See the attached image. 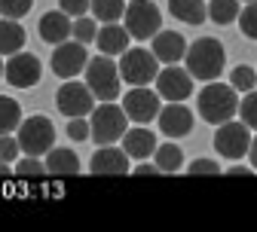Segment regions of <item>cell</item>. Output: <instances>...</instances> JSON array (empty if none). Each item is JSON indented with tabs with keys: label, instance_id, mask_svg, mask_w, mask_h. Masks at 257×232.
Wrapping results in <instances>:
<instances>
[{
	"label": "cell",
	"instance_id": "13",
	"mask_svg": "<svg viewBox=\"0 0 257 232\" xmlns=\"http://www.w3.org/2000/svg\"><path fill=\"white\" fill-rule=\"evenodd\" d=\"M4 80L16 89H31V86H37L40 80V61L37 55H31V52H16L10 55L7 61V68H4Z\"/></svg>",
	"mask_w": 257,
	"mask_h": 232
},
{
	"label": "cell",
	"instance_id": "17",
	"mask_svg": "<svg viewBox=\"0 0 257 232\" xmlns=\"http://www.w3.org/2000/svg\"><path fill=\"white\" fill-rule=\"evenodd\" d=\"M156 135L147 131L144 125H135V128H125L122 135V150L128 153V159H150L156 153Z\"/></svg>",
	"mask_w": 257,
	"mask_h": 232
},
{
	"label": "cell",
	"instance_id": "12",
	"mask_svg": "<svg viewBox=\"0 0 257 232\" xmlns=\"http://www.w3.org/2000/svg\"><path fill=\"white\" fill-rule=\"evenodd\" d=\"M153 83L159 98H166V101H184L193 92V74L184 68H175V64H166V71H159Z\"/></svg>",
	"mask_w": 257,
	"mask_h": 232
},
{
	"label": "cell",
	"instance_id": "40",
	"mask_svg": "<svg viewBox=\"0 0 257 232\" xmlns=\"http://www.w3.org/2000/svg\"><path fill=\"white\" fill-rule=\"evenodd\" d=\"M13 174V168H10V162H4V159H0V180H4V177H10Z\"/></svg>",
	"mask_w": 257,
	"mask_h": 232
},
{
	"label": "cell",
	"instance_id": "16",
	"mask_svg": "<svg viewBox=\"0 0 257 232\" xmlns=\"http://www.w3.org/2000/svg\"><path fill=\"white\" fill-rule=\"evenodd\" d=\"M153 55L163 64H175V61H181L187 55V43H184V37L178 31H163L159 28L153 34Z\"/></svg>",
	"mask_w": 257,
	"mask_h": 232
},
{
	"label": "cell",
	"instance_id": "20",
	"mask_svg": "<svg viewBox=\"0 0 257 232\" xmlns=\"http://www.w3.org/2000/svg\"><path fill=\"white\" fill-rule=\"evenodd\" d=\"M46 171L52 177H68V174H80V159L74 150L68 147H52L46 156Z\"/></svg>",
	"mask_w": 257,
	"mask_h": 232
},
{
	"label": "cell",
	"instance_id": "2",
	"mask_svg": "<svg viewBox=\"0 0 257 232\" xmlns=\"http://www.w3.org/2000/svg\"><path fill=\"white\" fill-rule=\"evenodd\" d=\"M196 110L205 122L211 125H220L239 113V95L233 86H220L217 80H211V86H205L199 92V101H196Z\"/></svg>",
	"mask_w": 257,
	"mask_h": 232
},
{
	"label": "cell",
	"instance_id": "5",
	"mask_svg": "<svg viewBox=\"0 0 257 232\" xmlns=\"http://www.w3.org/2000/svg\"><path fill=\"white\" fill-rule=\"evenodd\" d=\"M159 74V58L153 55V49L135 46V49H125L122 61H119V77L128 86H147L153 83Z\"/></svg>",
	"mask_w": 257,
	"mask_h": 232
},
{
	"label": "cell",
	"instance_id": "7",
	"mask_svg": "<svg viewBox=\"0 0 257 232\" xmlns=\"http://www.w3.org/2000/svg\"><path fill=\"white\" fill-rule=\"evenodd\" d=\"M19 147L28 156H43L55 147V125L46 116H28L19 125Z\"/></svg>",
	"mask_w": 257,
	"mask_h": 232
},
{
	"label": "cell",
	"instance_id": "8",
	"mask_svg": "<svg viewBox=\"0 0 257 232\" xmlns=\"http://www.w3.org/2000/svg\"><path fill=\"white\" fill-rule=\"evenodd\" d=\"M214 150L223 159H242L251 150V128L245 122L227 119L217 125V135H214Z\"/></svg>",
	"mask_w": 257,
	"mask_h": 232
},
{
	"label": "cell",
	"instance_id": "1",
	"mask_svg": "<svg viewBox=\"0 0 257 232\" xmlns=\"http://www.w3.org/2000/svg\"><path fill=\"white\" fill-rule=\"evenodd\" d=\"M187 71L193 74V80H202V83H211L223 74L227 68V49H223L220 40L214 37H202L196 40L190 49H187Z\"/></svg>",
	"mask_w": 257,
	"mask_h": 232
},
{
	"label": "cell",
	"instance_id": "15",
	"mask_svg": "<svg viewBox=\"0 0 257 232\" xmlns=\"http://www.w3.org/2000/svg\"><path fill=\"white\" fill-rule=\"evenodd\" d=\"M156 122H159V128H163V135L184 138V135H190V131H193V110L184 107L181 101H169L166 110H159Z\"/></svg>",
	"mask_w": 257,
	"mask_h": 232
},
{
	"label": "cell",
	"instance_id": "11",
	"mask_svg": "<svg viewBox=\"0 0 257 232\" xmlns=\"http://www.w3.org/2000/svg\"><path fill=\"white\" fill-rule=\"evenodd\" d=\"M92 101H95V95L86 83H74V80H64V86L55 92V107L61 110V116H86L92 110Z\"/></svg>",
	"mask_w": 257,
	"mask_h": 232
},
{
	"label": "cell",
	"instance_id": "9",
	"mask_svg": "<svg viewBox=\"0 0 257 232\" xmlns=\"http://www.w3.org/2000/svg\"><path fill=\"white\" fill-rule=\"evenodd\" d=\"M86 64H89L86 43H80V40L55 43V52H52V74H55V77H61V80H74L77 74L86 71Z\"/></svg>",
	"mask_w": 257,
	"mask_h": 232
},
{
	"label": "cell",
	"instance_id": "30",
	"mask_svg": "<svg viewBox=\"0 0 257 232\" xmlns=\"http://www.w3.org/2000/svg\"><path fill=\"white\" fill-rule=\"evenodd\" d=\"M239 28H242V34L257 40V0H251V4L239 13Z\"/></svg>",
	"mask_w": 257,
	"mask_h": 232
},
{
	"label": "cell",
	"instance_id": "37",
	"mask_svg": "<svg viewBox=\"0 0 257 232\" xmlns=\"http://www.w3.org/2000/svg\"><path fill=\"white\" fill-rule=\"evenodd\" d=\"M132 174H135V177H147V174H163V171H159V165H156V162H141Z\"/></svg>",
	"mask_w": 257,
	"mask_h": 232
},
{
	"label": "cell",
	"instance_id": "19",
	"mask_svg": "<svg viewBox=\"0 0 257 232\" xmlns=\"http://www.w3.org/2000/svg\"><path fill=\"white\" fill-rule=\"evenodd\" d=\"M71 31H74V22H71V16L64 13V10L46 13L40 19V37L46 43H64V40L71 37Z\"/></svg>",
	"mask_w": 257,
	"mask_h": 232
},
{
	"label": "cell",
	"instance_id": "33",
	"mask_svg": "<svg viewBox=\"0 0 257 232\" xmlns=\"http://www.w3.org/2000/svg\"><path fill=\"white\" fill-rule=\"evenodd\" d=\"M89 135H92V125L86 122V116H74L68 122V138L71 141H86Z\"/></svg>",
	"mask_w": 257,
	"mask_h": 232
},
{
	"label": "cell",
	"instance_id": "32",
	"mask_svg": "<svg viewBox=\"0 0 257 232\" xmlns=\"http://www.w3.org/2000/svg\"><path fill=\"white\" fill-rule=\"evenodd\" d=\"M31 7H34V0H0V13L7 19H22L31 13Z\"/></svg>",
	"mask_w": 257,
	"mask_h": 232
},
{
	"label": "cell",
	"instance_id": "39",
	"mask_svg": "<svg viewBox=\"0 0 257 232\" xmlns=\"http://www.w3.org/2000/svg\"><path fill=\"white\" fill-rule=\"evenodd\" d=\"M248 159H251V168L257 171V138H251V150H248Z\"/></svg>",
	"mask_w": 257,
	"mask_h": 232
},
{
	"label": "cell",
	"instance_id": "4",
	"mask_svg": "<svg viewBox=\"0 0 257 232\" xmlns=\"http://www.w3.org/2000/svg\"><path fill=\"white\" fill-rule=\"evenodd\" d=\"M119 83H122V77L116 71V64L104 52L86 64V86L92 89V95L98 98V101H113L119 95Z\"/></svg>",
	"mask_w": 257,
	"mask_h": 232
},
{
	"label": "cell",
	"instance_id": "29",
	"mask_svg": "<svg viewBox=\"0 0 257 232\" xmlns=\"http://www.w3.org/2000/svg\"><path fill=\"white\" fill-rule=\"evenodd\" d=\"M239 116L251 131H257V89L245 92V101L239 104Z\"/></svg>",
	"mask_w": 257,
	"mask_h": 232
},
{
	"label": "cell",
	"instance_id": "42",
	"mask_svg": "<svg viewBox=\"0 0 257 232\" xmlns=\"http://www.w3.org/2000/svg\"><path fill=\"white\" fill-rule=\"evenodd\" d=\"M245 4H251V0H245Z\"/></svg>",
	"mask_w": 257,
	"mask_h": 232
},
{
	"label": "cell",
	"instance_id": "38",
	"mask_svg": "<svg viewBox=\"0 0 257 232\" xmlns=\"http://www.w3.org/2000/svg\"><path fill=\"white\" fill-rule=\"evenodd\" d=\"M227 174L230 177H248V174H254V168H248V165H233Z\"/></svg>",
	"mask_w": 257,
	"mask_h": 232
},
{
	"label": "cell",
	"instance_id": "27",
	"mask_svg": "<svg viewBox=\"0 0 257 232\" xmlns=\"http://www.w3.org/2000/svg\"><path fill=\"white\" fill-rule=\"evenodd\" d=\"M230 86H233L236 92H251V89H257V71L248 68V64H239V68L230 71Z\"/></svg>",
	"mask_w": 257,
	"mask_h": 232
},
{
	"label": "cell",
	"instance_id": "26",
	"mask_svg": "<svg viewBox=\"0 0 257 232\" xmlns=\"http://www.w3.org/2000/svg\"><path fill=\"white\" fill-rule=\"evenodd\" d=\"M125 13V0H92V16L98 22H119Z\"/></svg>",
	"mask_w": 257,
	"mask_h": 232
},
{
	"label": "cell",
	"instance_id": "35",
	"mask_svg": "<svg viewBox=\"0 0 257 232\" xmlns=\"http://www.w3.org/2000/svg\"><path fill=\"white\" fill-rule=\"evenodd\" d=\"M19 138H13V135H0V159L4 162H13L16 156H19Z\"/></svg>",
	"mask_w": 257,
	"mask_h": 232
},
{
	"label": "cell",
	"instance_id": "25",
	"mask_svg": "<svg viewBox=\"0 0 257 232\" xmlns=\"http://www.w3.org/2000/svg\"><path fill=\"white\" fill-rule=\"evenodd\" d=\"M239 0H211L208 4V19L214 25H233L239 19Z\"/></svg>",
	"mask_w": 257,
	"mask_h": 232
},
{
	"label": "cell",
	"instance_id": "22",
	"mask_svg": "<svg viewBox=\"0 0 257 232\" xmlns=\"http://www.w3.org/2000/svg\"><path fill=\"white\" fill-rule=\"evenodd\" d=\"M25 28L19 25V19H0V55H16L25 46Z\"/></svg>",
	"mask_w": 257,
	"mask_h": 232
},
{
	"label": "cell",
	"instance_id": "24",
	"mask_svg": "<svg viewBox=\"0 0 257 232\" xmlns=\"http://www.w3.org/2000/svg\"><path fill=\"white\" fill-rule=\"evenodd\" d=\"M153 159H156V165H159V171H163V174H175V171H181V165H184V153H181L178 144L156 147Z\"/></svg>",
	"mask_w": 257,
	"mask_h": 232
},
{
	"label": "cell",
	"instance_id": "34",
	"mask_svg": "<svg viewBox=\"0 0 257 232\" xmlns=\"http://www.w3.org/2000/svg\"><path fill=\"white\" fill-rule=\"evenodd\" d=\"M89 7H92V0H58V10H64L71 19L86 16V13H89Z\"/></svg>",
	"mask_w": 257,
	"mask_h": 232
},
{
	"label": "cell",
	"instance_id": "41",
	"mask_svg": "<svg viewBox=\"0 0 257 232\" xmlns=\"http://www.w3.org/2000/svg\"><path fill=\"white\" fill-rule=\"evenodd\" d=\"M4 68H7V64H4V61H0V77H4Z\"/></svg>",
	"mask_w": 257,
	"mask_h": 232
},
{
	"label": "cell",
	"instance_id": "31",
	"mask_svg": "<svg viewBox=\"0 0 257 232\" xmlns=\"http://www.w3.org/2000/svg\"><path fill=\"white\" fill-rule=\"evenodd\" d=\"M43 162L37 159V156H31V159H22L19 165H16V174L19 177H25V180H37V177H43Z\"/></svg>",
	"mask_w": 257,
	"mask_h": 232
},
{
	"label": "cell",
	"instance_id": "23",
	"mask_svg": "<svg viewBox=\"0 0 257 232\" xmlns=\"http://www.w3.org/2000/svg\"><path fill=\"white\" fill-rule=\"evenodd\" d=\"M22 125V107L16 98L10 95H0V135H10Z\"/></svg>",
	"mask_w": 257,
	"mask_h": 232
},
{
	"label": "cell",
	"instance_id": "36",
	"mask_svg": "<svg viewBox=\"0 0 257 232\" xmlns=\"http://www.w3.org/2000/svg\"><path fill=\"white\" fill-rule=\"evenodd\" d=\"M217 171H220L217 159H196L190 165V174H217Z\"/></svg>",
	"mask_w": 257,
	"mask_h": 232
},
{
	"label": "cell",
	"instance_id": "21",
	"mask_svg": "<svg viewBox=\"0 0 257 232\" xmlns=\"http://www.w3.org/2000/svg\"><path fill=\"white\" fill-rule=\"evenodd\" d=\"M169 13L184 25H202L208 19L205 0H169Z\"/></svg>",
	"mask_w": 257,
	"mask_h": 232
},
{
	"label": "cell",
	"instance_id": "14",
	"mask_svg": "<svg viewBox=\"0 0 257 232\" xmlns=\"http://www.w3.org/2000/svg\"><path fill=\"white\" fill-rule=\"evenodd\" d=\"M89 171H92V174H98V177L128 174V153H125V150H116V144H104L98 153L92 156Z\"/></svg>",
	"mask_w": 257,
	"mask_h": 232
},
{
	"label": "cell",
	"instance_id": "10",
	"mask_svg": "<svg viewBox=\"0 0 257 232\" xmlns=\"http://www.w3.org/2000/svg\"><path fill=\"white\" fill-rule=\"evenodd\" d=\"M122 110H125V116L132 119L135 125L153 122L159 116V110H163V107H159V92H153L147 86H135L132 92L122 98Z\"/></svg>",
	"mask_w": 257,
	"mask_h": 232
},
{
	"label": "cell",
	"instance_id": "18",
	"mask_svg": "<svg viewBox=\"0 0 257 232\" xmlns=\"http://www.w3.org/2000/svg\"><path fill=\"white\" fill-rule=\"evenodd\" d=\"M128 40H132L128 28L116 25V22H107L104 28H98V37H95V43H98V49L104 55H122L128 49Z\"/></svg>",
	"mask_w": 257,
	"mask_h": 232
},
{
	"label": "cell",
	"instance_id": "28",
	"mask_svg": "<svg viewBox=\"0 0 257 232\" xmlns=\"http://www.w3.org/2000/svg\"><path fill=\"white\" fill-rule=\"evenodd\" d=\"M71 37L89 46V43H92L95 37H98V25H95V19H86V16H77V19H74V31H71Z\"/></svg>",
	"mask_w": 257,
	"mask_h": 232
},
{
	"label": "cell",
	"instance_id": "3",
	"mask_svg": "<svg viewBox=\"0 0 257 232\" xmlns=\"http://www.w3.org/2000/svg\"><path fill=\"white\" fill-rule=\"evenodd\" d=\"M128 128V116L122 110V104L116 107L113 101H101V107H92V138L104 144H116Z\"/></svg>",
	"mask_w": 257,
	"mask_h": 232
},
{
	"label": "cell",
	"instance_id": "6",
	"mask_svg": "<svg viewBox=\"0 0 257 232\" xmlns=\"http://www.w3.org/2000/svg\"><path fill=\"white\" fill-rule=\"evenodd\" d=\"M122 22L135 40H153V34L163 28V13L153 0H132V4H125Z\"/></svg>",
	"mask_w": 257,
	"mask_h": 232
}]
</instances>
